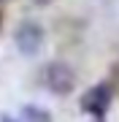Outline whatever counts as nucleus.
<instances>
[{
	"instance_id": "1",
	"label": "nucleus",
	"mask_w": 119,
	"mask_h": 122,
	"mask_svg": "<svg viewBox=\"0 0 119 122\" xmlns=\"http://www.w3.org/2000/svg\"><path fill=\"white\" fill-rule=\"evenodd\" d=\"M43 84L52 95H71L76 90V73L68 62L54 60L43 68Z\"/></svg>"
},
{
	"instance_id": "2",
	"label": "nucleus",
	"mask_w": 119,
	"mask_h": 122,
	"mask_svg": "<svg viewBox=\"0 0 119 122\" xmlns=\"http://www.w3.org/2000/svg\"><path fill=\"white\" fill-rule=\"evenodd\" d=\"M43 38H46L43 27L38 22H22L16 27V33H14V44H16V49L24 57H35L43 49Z\"/></svg>"
},
{
	"instance_id": "3",
	"label": "nucleus",
	"mask_w": 119,
	"mask_h": 122,
	"mask_svg": "<svg viewBox=\"0 0 119 122\" xmlns=\"http://www.w3.org/2000/svg\"><path fill=\"white\" fill-rule=\"evenodd\" d=\"M111 100H114V90H111V84L100 81V84L89 87V90L81 95V111L92 114V117H103V114L108 111Z\"/></svg>"
},
{
	"instance_id": "4",
	"label": "nucleus",
	"mask_w": 119,
	"mask_h": 122,
	"mask_svg": "<svg viewBox=\"0 0 119 122\" xmlns=\"http://www.w3.org/2000/svg\"><path fill=\"white\" fill-rule=\"evenodd\" d=\"M22 119L24 122H52V114L41 106H22Z\"/></svg>"
},
{
	"instance_id": "5",
	"label": "nucleus",
	"mask_w": 119,
	"mask_h": 122,
	"mask_svg": "<svg viewBox=\"0 0 119 122\" xmlns=\"http://www.w3.org/2000/svg\"><path fill=\"white\" fill-rule=\"evenodd\" d=\"M0 122H16V119H11V117H0Z\"/></svg>"
},
{
	"instance_id": "6",
	"label": "nucleus",
	"mask_w": 119,
	"mask_h": 122,
	"mask_svg": "<svg viewBox=\"0 0 119 122\" xmlns=\"http://www.w3.org/2000/svg\"><path fill=\"white\" fill-rule=\"evenodd\" d=\"M38 3H41V5H43V3H49V0H38Z\"/></svg>"
},
{
	"instance_id": "7",
	"label": "nucleus",
	"mask_w": 119,
	"mask_h": 122,
	"mask_svg": "<svg viewBox=\"0 0 119 122\" xmlns=\"http://www.w3.org/2000/svg\"><path fill=\"white\" fill-rule=\"evenodd\" d=\"M0 3H8V0H0Z\"/></svg>"
}]
</instances>
